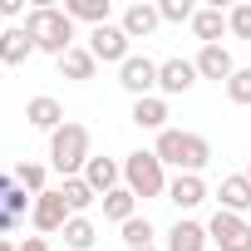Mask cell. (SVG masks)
I'll return each instance as SVG.
<instances>
[{"label": "cell", "mask_w": 251, "mask_h": 251, "mask_svg": "<svg viewBox=\"0 0 251 251\" xmlns=\"http://www.w3.org/2000/svg\"><path fill=\"white\" fill-rule=\"evenodd\" d=\"M246 177H251V168H246Z\"/></svg>", "instance_id": "obj_35"}, {"label": "cell", "mask_w": 251, "mask_h": 251, "mask_svg": "<svg viewBox=\"0 0 251 251\" xmlns=\"http://www.w3.org/2000/svg\"><path fill=\"white\" fill-rule=\"evenodd\" d=\"M123 182H128L133 197H163V192H168L163 163H158V153H148V148L128 153V163H123Z\"/></svg>", "instance_id": "obj_4"}, {"label": "cell", "mask_w": 251, "mask_h": 251, "mask_svg": "<svg viewBox=\"0 0 251 251\" xmlns=\"http://www.w3.org/2000/svg\"><path fill=\"white\" fill-rule=\"evenodd\" d=\"M168 202H177L182 212H187V207H202V202H207L202 177H197V173H177V177L168 182Z\"/></svg>", "instance_id": "obj_13"}, {"label": "cell", "mask_w": 251, "mask_h": 251, "mask_svg": "<svg viewBox=\"0 0 251 251\" xmlns=\"http://www.w3.org/2000/svg\"><path fill=\"white\" fill-rule=\"evenodd\" d=\"M30 212H35V197H25V187L10 173H0V231H15Z\"/></svg>", "instance_id": "obj_6"}, {"label": "cell", "mask_w": 251, "mask_h": 251, "mask_svg": "<svg viewBox=\"0 0 251 251\" xmlns=\"http://www.w3.org/2000/svg\"><path fill=\"white\" fill-rule=\"evenodd\" d=\"M64 15L69 20H89L99 30V25H108V0H64Z\"/></svg>", "instance_id": "obj_20"}, {"label": "cell", "mask_w": 251, "mask_h": 251, "mask_svg": "<svg viewBox=\"0 0 251 251\" xmlns=\"http://www.w3.org/2000/svg\"><path fill=\"white\" fill-rule=\"evenodd\" d=\"M138 251H158V246H138Z\"/></svg>", "instance_id": "obj_34"}, {"label": "cell", "mask_w": 251, "mask_h": 251, "mask_svg": "<svg viewBox=\"0 0 251 251\" xmlns=\"http://www.w3.org/2000/svg\"><path fill=\"white\" fill-rule=\"evenodd\" d=\"M0 251H15V246H10V241H5V236H0Z\"/></svg>", "instance_id": "obj_33"}, {"label": "cell", "mask_w": 251, "mask_h": 251, "mask_svg": "<svg viewBox=\"0 0 251 251\" xmlns=\"http://www.w3.org/2000/svg\"><path fill=\"white\" fill-rule=\"evenodd\" d=\"M25 10V0H0V15H20Z\"/></svg>", "instance_id": "obj_32"}, {"label": "cell", "mask_w": 251, "mask_h": 251, "mask_svg": "<svg viewBox=\"0 0 251 251\" xmlns=\"http://www.w3.org/2000/svg\"><path fill=\"white\" fill-rule=\"evenodd\" d=\"M158 25H163L158 5H128V10H123V35H128V40H148Z\"/></svg>", "instance_id": "obj_16"}, {"label": "cell", "mask_w": 251, "mask_h": 251, "mask_svg": "<svg viewBox=\"0 0 251 251\" xmlns=\"http://www.w3.org/2000/svg\"><path fill=\"white\" fill-rule=\"evenodd\" d=\"M168 251H207V226L202 222H177L168 231Z\"/></svg>", "instance_id": "obj_18"}, {"label": "cell", "mask_w": 251, "mask_h": 251, "mask_svg": "<svg viewBox=\"0 0 251 251\" xmlns=\"http://www.w3.org/2000/svg\"><path fill=\"white\" fill-rule=\"evenodd\" d=\"M207 241H212L217 251H251V222L217 207V217L207 222Z\"/></svg>", "instance_id": "obj_5"}, {"label": "cell", "mask_w": 251, "mask_h": 251, "mask_svg": "<svg viewBox=\"0 0 251 251\" xmlns=\"http://www.w3.org/2000/svg\"><path fill=\"white\" fill-rule=\"evenodd\" d=\"M192 64H197V79H217V84H226V79L236 74V64H231V50H226V45H202V54H197Z\"/></svg>", "instance_id": "obj_10"}, {"label": "cell", "mask_w": 251, "mask_h": 251, "mask_svg": "<svg viewBox=\"0 0 251 251\" xmlns=\"http://www.w3.org/2000/svg\"><path fill=\"white\" fill-rule=\"evenodd\" d=\"M74 212H69V202H64V192H40L35 197V212H30V222L40 226V231H64V222H69Z\"/></svg>", "instance_id": "obj_9"}, {"label": "cell", "mask_w": 251, "mask_h": 251, "mask_svg": "<svg viewBox=\"0 0 251 251\" xmlns=\"http://www.w3.org/2000/svg\"><path fill=\"white\" fill-rule=\"evenodd\" d=\"M226 30H231L236 40H251V5H236V10L226 15Z\"/></svg>", "instance_id": "obj_30"}, {"label": "cell", "mask_w": 251, "mask_h": 251, "mask_svg": "<svg viewBox=\"0 0 251 251\" xmlns=\"http://www.w3.org/2000/svg\"><path fill=\"white\" fill-rule=\"evenodd\" d=\"M30 54H35V40H30V30H25V25L0 30V64H25Z\"/></svg>", "instance_id": "obj_14"}, {"label": "cell", "mask_w": 251, "mask_h": 251, "mask_svg": "<svg viewBox=\"0 0 251 251\" xmlns=\"http://www.w3.org/2000/svg\"><path fill=\"white\" fill-rule=\"evenodd\" d=\"M197 84V64L192 59H163L158 64V89L163 94H187Z\"/></svg>", "instance_id": "obj_11"}, {"label": "cell", "mask_w": 251, "mask_h": 251, "mask_svg": "<svg viewBox=\"0 0 251 251\" xmlns=\"http://www.w3.org/2000/svg\"><path fill=\"white\" fill-rule=\"evenodd\" d=\"M59 192H64V202H69V212H74V217H84V207H94V197H99L84 177H64V187H59Z\"/></svg>", "instance_id": "obj_22"}, {"label": "cell", "mask_w": 251, "mask_h": 251, "mask_svg": "<svg viewBox=\"0 0 251 251\" xmlns=\"http://www.w3.org/2000/svg\"><path fill=\"white\" fill-rule=\"evenodd\" d=\"M123 241H128V251L153 246V222L148 217H128V222H123Z\"/></svg>", "instance_id": "obj_26"}, {"label": "cell", "mask_w": 251, "mask_h": 251, "mask_svg": "<svg viewBox=\"0 0 251 251\" xmlns=\"http://www.w3.org/2000/svg\"><path fill=\"white\" fill-rule=\"evenodd\" d=\"M94 236H99V226H94L89 217H69V222H64V246L89 251V246H94Z\"/></svg>", "instance_id": "obj_23"}, {"label": "cell", "mask_w": 251, "mask_h": 251, "mask_svg": "<svg viewBox=\"0 0 251 251\" xmlns=\"http://www.w3.org/2000/svg\"><path fill=\"white\" fill-rule=\"evenodd\" d=\"M94 64H99V59H94L89 50H69V54L59 59V69H64V79H94Z\"/></svg>", "instance_id": "obj_25"}, {"label": "cell", "mask_w": 251, "mask_h": 251, "mask_svg": "<svg viewBox=\"0 0 251 251\" xmlns=\"http://www.w3.org/2000/svg\"><path fill=\"white\" fill-rule=\"evenodd\" d=\"M153 153L163 168H177V173H202L212 163V143L202 133H182V128H163Z\"/></svg>", "instance_id": "obj_1"}, {"label": "cell", "mask_w": 251, "mask_h": 251, "mask_svg": "<svg viewBox=\"0 0 251 251\" xmlns=\"http://www.w3.org/2000/svg\"><path fill=\"white\" fill-rule=\"evenodd\" d=\"M15 182H20L25 192H35V197H40V192H45V168H40V163H20Z\"/></svg>", "instance_id": "obj_27"}, {"label": "cell", "mask_w": 251, "mask_h": 251, "mask_svg": "<svg viewBox=\"0 0 251 251\" xmlns=\"http://www.w3.org/2000/svg\"><path fill=\"white\" fill-rule=\"evenodd\" d=\"M15 251H50V241L45 236H25V246H15Z\"/></svg>", "instance_id": "obj_31"}, {"label": "cell", "mask_w": 251, "mask_h": 251, "mask_svg": "<svg viewBox=\"0 0 251 251\" xmlns=\"http://www.w3.org/2000/svg\"><path fill=\"white\" fill-rule=\"evenodd\" d=\"M133 123H138V128H158V133H163V128H168V103L153 99V94H148V99H133Z\"/></svg>", "instance_id": "obj_19"}, {"label": "cell", "mask_w": 251, "mask_h": 251, "mask_svg": "<svg viewBox=\"0 0 251 251\" xmlns=\"http://www.w3.org/2000/svg\"><path fill=\"white\" fill-rule=\"evenodd\" d=\"M226 99H231V103H251V69H236V74L226 79Z\"/></svg>", "instance_id": "obj_28"}, {"label": "cell", "mask_w": 251, "mask_h": 251, "mask_svg": "<svg viewBox=\"0 0 251 251\" xmlns=\"http://www.w3.org/2000/svg\"><path fill=\"white\" fill-rule=\"evenodd\" d=\"M118 177H123V168H118L113 158H89V163H84V182H89L99 197H108V192L118 187Z\"/></svg>", "instance_id": "obj_12"}, {"label": "cell", "mask_w": 251, "mask_h": 251, "mask_svg": "<svg viewBox=\"0 0 251 251\" xmlns=\"http://www.w3.org/2000/svg\"><path fill=\"white\" fill-rule=\"evenodd\" d=\"M158 15H163V20H173V25H182V20H192L197 10H192V0H163Z\"/></svg>", "instance_id": "obj_29"}, {"label": "cell", "mask_w": 251, "mask_h": 251, "mask_svg": "<svg viewBox=\"0 0 251 251\" xmlns=\"http://www.w3.org/2000/svg\"><path fill=\"white\" fill-rule=\"evenodd\" d=\"M217 197H222V212H236V217L251 212V177H246V173L222 177V192H217Z\"/></svg>", "instance_id": "obj_17"}, {"label": "cell", "mask_w": 251, "mask_h": 251, "mask_svg": "<svg viewBox=\"0 0 251 251\" xmlns=\"http://www.w3.org/2000/svg\"><path fill=\"white\" fill-rule=\"evenodd\" d=\"M133 202H138V197H133V192H128V187H113V192H108V197H103V217H108V222H118V226H123V222H128V217H133Z\"/></svg>", "instance_id": "obj_24"}, {"label": "cell", "mask_w": 251, "mask_h": 251, "mask_svg": "<svg viewBox=\"0 0 251 251\" xmlns=\"http://www.w3.org/2000/svg\"><path fill=\"white\" fill-rule=\"evenodd\" d=\"M192 30H197L202 45H217L222 30H226V15H222V10H197V15H192Z\"/></svg>", "instance_id": "obj_21"}, {"label": "cell", "mask_w": 251, "mask_h": 251, "mask_svg": "<svg viewBox=\"0 0 251 251\" xmlns=\"http://www.w3.org/2000/svg\"><path fill=\"white\" fill-rule=\"evenodd\" d=\"M25 118L35 123V128H45V133H54V128H64V108H59V99H50V94H40V99H30V103H25Z\"/></svg>", "instance_id": "obj_15"}, {"label": "cell", "mask_w": 251, "mask_h": 251, "mask_svg": "<svg viewBox=\"0 0 251 251\" xmlns=\"http://www.w3.org/2000/svg\"><path fill=\"white\" fill-rule=\"evenodd\" d=\"M25 30H30L35 50H45V54H54V59H64V54L74 50V20H69L64 10L35 5V10L25 15Z\"/></svg>", "instance_id": "obj_2"}, {"label": "cell", "mask_w": 251, "mask_h": 251, "mask_svg": "<svg viewBox=\"0 0 251 251\" xmlns=\"http://www.w3.org/2000/svg\"><path fill=\"white\" fill-rule=\"evenodd\" d=\"M118 84L128 89L133 99H148V94L158 89V64H153L148 54H128V59L118 64Z\"/></svg>", "instance_id": "obj_7"}, {"label": "cell", "mask_w": 251, "mask_h": 251, "mask_svg": "<svg viewBox=\"0 0 251 251\" xmlns=\"http://www.w3.org/2000/svg\"><path fill=\"white\" fill-rule=\"evenodd\" d=\"M89 158H94V153H89V128H84V123H64V128L50 133V163H54L64 177H74Z\"/></svg>", "instance_id": "obj_3"}, {"label": "cell", "mask_w": 251, "mask_h": 251, "mask_svg": "<svg viewBox=\"0 0 251 251\" xmlns=\"http://www.w3.org/2000/svg\"><path fill=\"white\" fill-rule=\"evenodd\" d=\"M89 54L103 59V64H123L128 59V35H123V25H99L89 35Z\"/></svg>", "instance_id": "obj_8"}]
</instances>
